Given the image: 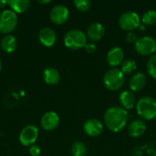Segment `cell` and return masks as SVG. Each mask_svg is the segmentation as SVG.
<instances>
[{
    "instance_id": "4dcf8cb0",
    "label": "cell",
    "mask_w": 156,
    "mask_h": 156,
    "mask_svg": "<svg viewBox=\"0 0 156 156\" xmlns=\"http://www.w3.org/2000/svg\"><path fill=\"white\" fill-rule=\"evenodd\" d=\"M139 27H140V28H141L142 30H144V24H143V25H141V24H140Z\"/></svg>"
},
{
    "instance_id": "ba28073f",
    "label": "cell",
    "mask_w": 156,
    "mask_h": 156,
    "mask_svg": "<svg viewBox=\"0 0 156 156\" xmlns=\"http://www.w3.org/2000/svg\"><path fill=\"white\" fill-rule=\"evenodd\" d=\"M38 137V130L35 125H27L19 134V142L23 146L30 147L35 144Z\"/></svg>"
},
{
    "instance_id": "7c38bea8",
    "label": "cell",
    "mask_w": 156,
    "mask_h": 156,
    "mask_svg": "<svg viewBox=\"0 0 156 156\" xmlns=\"http://www.w3.org/2000/svg\"><path fill=\"white\" fill-rule=\"evenodd\" d=\"M104 126L98 119H89L83 124V130L90 137H96L103 132Z\"/></svg>"
},
{
    "instance_id": "277c9868",
    "label": "cell",
    "mask_w": 156,
    "mask_h": 156,
    "mask_svg": "<svg viewBox=\"0 0 156 156\" xmlns=\"http://www.w3.org/2000/svg\"><path fill=\"white\" fill-rule=\"evenodd\" d=\"M63 41L68 48L80 49L87 44V36L80 29H71L65 34Z\"/></svg>"
},
{
    "instance_id": "d6986e66",
    "label": "cell",
    "mask_w": 156,
    "mask_h": 156,
    "mask_svg": "<svg viewBox=\"0 0 156 156\" xmlns=\"http://www.w3.org/2000/svg\"><path fill=\"white\" fill-rule=\"evenodd\" d=\"M119 101L123 109L130 110V109L133 108V106L135 104V96L132 91L123 90L120 93Z\"/></svg>"
},
{
    "instance_id": "8992f818",
    "label": "cell",
    "mask_w": 156,
    "mask_h": 156,
    "mask_svg": "<svg viewBox=\"0 0 156 156\" xmlns=\"http://www.w3.org/2000/svg\"><path fill=\"white\" fill-rule=\"evenodd\" d=\"M141 24V18L139 15L134 11H126L122 13L119 18V26L122 29L126 31H133L136 27H139Z\"/></svg>"
},
{
    "instance_id": "83f0119b",
    "label": "cell",
    "mask_w": 156,
    "mask_h": 156,
    "mask_svg": "<svg viewBox=\"0 0 156 156\" xmlns=\"http://www.w3.org/2000/svg\"><path fill=\"white\" fill-rule=\"evenodd\" d=\"M84 48L88 53H94L97 49V46L93 42H90V43H87L85 45Z\"/></svg>"
},
{
    "instance_id": "52a82bcc",
    "label": "cell",
    "mask_w": 156,
    "mask_h": 156,
    "mask_svg": "<svg viewBox=\"0 0 156 156\" xmlns=\"http://www.w3.org/2000/svg\"><path fill=\"white\" fill-rule=\"evenodd\" d=\"M134 48L140 55H154L156 51V39L151 36H144L137 40L134 44Z\"/></svg>"
},
{
    "instance_id": "cb8c5ba5",
    "label": "cell",
    "mask_w": 156,
    "mask_h": 156,
    "mask_svg": "<svg viewBox=\"0 0 156 156\" xmlns=\"http://www.w3.org/2000/svg\"><path fill=\"white\" fill-rule=\"evenodd\" d=\"M146 67L148 73L153 78L156 79V54H154L150 57V58L147 61Z\"/></svg>"
},
{
    "instance_id": "6da1fadb",
    "label": "cell",
    "mask_w": 156,
    "mask_h": 156,
    "mask_svg": "<svg viewBox=\"0 0 156 156\" xmlns=\"http://www.w3.org/2000/svg\"><path fill=\"white\" fill-rule=\"evenodd\" d=\"M128 121V112L120 106H112L106 110L104 113V122L107 128L113 132L118 133L122 131Z\"/></svg>"
},
{
    "instance_id": "ffe728a7",
    "label": "cell",
    "mask_w": 156,
    "mask_h": 156,
    "mask_svg": "<svg viewBox=\"0 0 156 156\" xmlns=\"http://www.w3.org/2000/svg\"><path fill=\"white\" fill-rule=\"evenodd\" d=\"M7 5L10 6L11 10L16 14L25 13L30 7V1L28 0H10L7 1Z\"/></svg>"
},
{
    "instance_id": "603a6c76",
    "label": "cell",
    "mask_w": 156,
    "mask_h": 156,
    "mask_svg": "<svg viewBox=\"0 0 156 156\" xmlns=\"http://www.w3.org/2000/svg\"><path fill=\"white\" fill-rule=\"evenodd\" d=\"M137 68V63L134 59L132 58H127L122 61V66H121V70L125 74V73H132Z\"/></svg>"
},
{
    "instance_id": "d4e9b609",
    "label": "cell",
    "mask_w": 156,
    "mask_h": 156,
    "mask_svg": "<svg viewBox=\"0 0 156 156\" xmlns=\"http://www.w3.org/2000/svg\"><path fill=\"white\" fill-rule=\"evenodd\" d=\"M73 3H74V5L76 6V8L82 12L88 11L91 5V3L90 0H74Z\"/></svg>"
},
{
    "instance_id": "5bb4252c",
    "label": "cell",
    "mask_w": 156,
    "mask_h": 156,
    "mask_svg": "<svg viewBox=\"0 0 156 156\" xmlns=\"http://www.w3.org/2000/svg\"><path fill=\"white\" fill-rule=\"evenodd\" d=\"M104 34H105V27L101 23L99 22L90 24L87 30V37L92 42L101 39Z\"/></svg>"
},
{
    "instance_id": "484cf974",
    "label": "cell",
    "mask_w": 156,
    "mask_h": 156,
    "mask_svg": "<svg viewBox=\"0 0 156 156\" xmlns=\"http://www.w3.org/2000/svg\"><path fill=\"white\" fill-rule=\"evenodd\" d=\"M125 39L128 43L135 44L137 42V40L139 39V37H138L137 34L134 33L133 31H129V32H127V34L125 36Z\"/></svg>"
},
{
    "instance_id": "30bf717a",
    "label": "cell",
    "mask_w": 156,
    "mask_h": 156,
    "mask_svg": "<svg viewBox=\"0 0 156 156\" xmlns=\"http://www.w3.org/2000/svg\"><path fill=\"white\" fill-rule=\"evenodd\" d=\"M59 124V116L55 112H48L44 113L40 120V125L45 131H53Z\"/></svg>"
},
{
    "instance_id": "4316f807",
    "label": "cell",
    "mask_w": 156,
    "mask_h": 156,
    "mask_svg": "<svg viewBox=\"0 0 156 156\" xmlns=\"http://www.w3.org/2000/svg\"><path fill=\"white\" fill-rule=\"evenodd\" d=\"M28 151H29V154L32 156H38L40 154V148L36 144L31 145L28 148Z\"/></svg>"
},
{
    "instance_id": "7402d4cb",
    "label": "cell",
    "mask_w": 156,
    "mask_h": 156,
    "mask_svg": "<svg viewBox=\"0 0 156 156\" xmlns=\"http://www.w3.org/2000/svg\"><path fill=\"white\" fill-rule=\"evenodd\" d=\"M71 154L73 156H85L87 147L82 142H75L71 146Z\"/></svg>"
},
{
    "instance_id": "e0dca14e",
    "label": "cell",
    "mask_w": 156,
    "mask_h": 156,
    "mask_svg": "<svg viewBox=\"0 0 156 156\" xmlns=\"http://www.w3.org/2000/svg\"><path fill=\"white\" fill-rule=\"evenodd\" d=\"M146 130V124L143 120H134L128 126V133L132 137L142 136Z\"/></svg>"
},
{
    "instance_id": "f546056e",
    "label": "cell",
    "mask_w": 156,
    "mask_h": 156,
    "mask_svg": "<svg viewBox=\"0 0 156 156\" xmlns=\"http://www.w3.org/2000/svg\"><path fill=\"white\" fill-rule=\"evenodd\" d=\"M38 3H39V4H43V5H47V4L51 3V0H47V1H41V0H39Z\"/></svg>"
},
{
    "instance_id": "f1b7e54d",
    "label": "cell",
    "mask_w": 156,
    "mask_h": 156,
    "mask_svg": "<svg viewBox=\"0 0 156 156\" xmlns=\"http://www.w3.org/2000/svg\"><path fill=\"white\" fill-rule=\"evenodd\" d=\"M6 5H7V1L0 0V8H4Z\"/></svg>"
},
{
    "instance_id": "44dd1931",
    "label": "cell",
    "mask_w": 156,
    "mask_h": 156,
    "mask_svg": "<svg viewBox=\"0 0 156 156\" xmlns=\"http://www.w3.org/2000/svg\"><path fill=\"white\" fill-rule=\"evenodd\" d=\"M142 23L146 26H154L156 24V11L154 9L147 10L142 16Z\"/></svg>"
},
{
    "instance_id": "1f68e13d",
    "label": "cell",
    "mask_w": 156,
    "mask_h": 156,
    "mask_svg": "<svg viewBox=\"0 0 156 156\" xmlns=\"http://www.w3.org/2000/svg\"><path fill=\"white\" fill-rule=\"evenodd\" d=\"M1 69H2V62L0 60V71H1Z\"/></svg>"
},
{
    "instance_id": "2e32d148",
    "label": "cell",
    "mask_w": 156,
    "mask_h": 156,
    "mask_svg": "<svg viewBox=\"0 0 156 156\" xmlns=\"http://www.w3.org/2000/svg\"><path fill=\"white\" fill-rule=\"evenodd\" d=\"M146 76L142 72H137L130 79L129 87L133 91H139L144 88L146 84Z\"/></svg>"
},
{
    "instance_id": "9a60e30c",
    "label": "cell",
    "mask_w": 156,
    "mask_h": 156,
    "mask_svg": "<svg viewBox=\"0 0 156 156\" xmlns=\"http://www.w3.org/2000/svg\"><path fill=\"white\" fill-rule=\"evenodd\" d=\"M42 77L44 81L48 85H57L60 81V74L58 70L53 67L46 68L43 70Z\"/></svg>"
},
{
    "instance_id": "8fae6325",
    "label": "cell",
    "mask_w": 156,
    "mask_h": 156,
    "mask_svg": "<svg viewBox=\"0 0 156 156\" xmlns=\"http://www.w3.org/2000/svg\"><path fill=\"white\" fill-rule=\"evenodd\" d=\"M38 39L43 46L50 48L56 44L57 34L51 27H44L38 32Z\"/></svg>"
},
{
    "instance_id": "ac0fdd59",
    "label": "cell",
    "mask_w": 156,
    "mask_h": 156,
    "mask_svg": "<svg viewBox=\"0 0 156 156\" xmlns=\"http://www.w3.org/2000/svg\"><path fill=\"white\" fill-rule=\"evenodd\" d=\"M1 48L5 53H13L17 46L16 38L12 35H5L0 42Z\"/></svg>"
},
{
    "instance_id": "3957f363",
    "label": "cell",
    "mask_w": 156,
    "mask_h": 156,
    "mask_svg": "<svg viewBox=\"0 0 156 156\" xmlns=\"http://www.w3.org/2000/svg\"><path fill=\"white\" fill-rule=\"evenodd\" d=\"M125 80L124 73L118 68H112L103 76V83L105 87L110 90H120Z\"/></svg>"
},
{
    "instance_id": "9c48e42d",
    "label": "cell",
    "mask_w": 156,
    "mask_h": 156,
    "mask_svg": "<svg viewBox=\"0 0 156 156\" xmlns=\"http://www.w3.org/2000/svg\"><path fill=\"white\" fill-rule=\"evenodd\" d=\"M69 8L64 5H54L49 12V18L52 23L56 25H62L69 19Z\"/></svg>"
},
{
    "instance_id": "7a4b0ae2",
    "label": "cell",
    "mask_w": 156,
    "mask_h": 156,
    "mask_svg": "<svg viewBox=\"0 0 156 156\" xmlns=\"http://www.w3.org/2000/svg\"><path fill=\"white\" fill-rule=\"evenodd\" d=\"M136 111L140 117L154 120L156 118V100L150 96L142 97L136 103Z\"/></svg>"
},
{
    "instance_id": "4fadbf2b",
    "label": "cell",
    "mask_w": 156,
    "mask_h": 156,
    "mask_svg": "<svg viewBox=\"0 0 156 156\" xmlns=\"http://www.w3.org/2000/svg\"><path fill=\"white\" fill-rule=\"evenodd\" d=\"M124 58V51L121 47H112L107 53V62L112 67H117L122 63Z\"/></svg>"
},
{
    "instance_id": "5b68a950",
    "label": "cell",
    "mask_w": 156,
    "mask_h": 156,
    "mask_svg": "<svg viewBox=\"0 0 156 156\" xmlns=\"http://www.w3.org/2000/svg\"><path fill=\"white\" fill-rule=\"evenodd\" d=\"M17 15L11 9H4L0 12V33L9 35L17 26Z\"/></svg>"
}]
</instances>
